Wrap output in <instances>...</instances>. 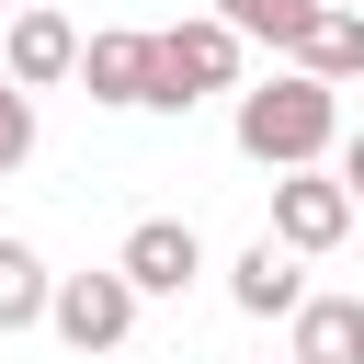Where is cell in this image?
Segmentation results:
<instances>
[{
  "label": "cell",
  "instance_id": "6da1fadb",
  "mask_svg": "<svg viewBox=\"0 0 364 364\" xmlns=\"http://www.w3.org/2000/svg\"><path fill=\"white\" fill-rule=\"evenodd\" d=\"M228 136H239V159H262V171H318L330 148H341V91L318 80V68H273V80H250L239 91V114H228Z\"/></svg>",
  "mask_w": 364,
  "mask_h": 364
},
{
  "label": "cell",
  "instance_id": "7a4b0ae2",
  "mask_svg": "<svg viewBox=\"0 0 364 364\" xmlns=\"http://www.w3.org/2000/svg\"><path fill=\"white\" fill-rule=\"evenodd\" d=\"M239 23L228 11H193V23H171L159 34V91H148V114H193L205 91H239Z\"/></svg>",
  "mask_w": 364,
  "mask_h": 364
},
{
  "label": "cell",
  "instance_id": "3957f363",
  "mask_svg": "<svg viewBox=\"0 0 364 364\" xmlns=\"http://www.w3.org/2000/svg\"><path fill=\"white\" fill-rule=\"evenodd\" d=\"M136 284H125V262H102V273H57V307H46V330L68 341V353H114L125 330H136Z\"/></svg>",
  "mask_w": 364,
  "mask_h": 364
},
{
  "label": "cell",
  "instance_id": "277c9868",
  "mask_svg": "<svg viewBox=\"0 0 364 364\" xmlns=\"http://www.w3.org/2000/svg\"><path fill=\"white\" fill-rule=\"evenodd\" d=\"M353 216H364V205H353V182H341V171H273V239H284V250H307V262H318V250H341V239H353Z\"/></svg>",
  "mask_w": 364,
  "mask_h": 364
},
{
  "label": "cell",
  "instance_id": "5b68a950",
  "mask_svg": "<svg viewBox=\"0 0 364 364\" xmlns=\"http://www.w3.org/2000/svg\"><path fill=\"white\" fill-rule=\"evenodd\" d=\"M80 91L114 102V114H148V91H159V34H136V23L80 34Z\"/></svg>",
  "mask_w": 364,
  "mask_h": 364
},
{
  "label": "cell",
  "instance_id": "8992f818",
  "mask_svg": "<svg viewBox=\"0 0 364 364\" xmlns=\"http://www.w3.org/2000/svg\"><path fill=\"white\" fill-rule=\"evenodd\" d=\"M114 262H125V284H136V296H182V284L205 273V239H193V216H136Z\"/></svg>",
  "mask_w": 364,
  "mask_h": 364
},
{
  "label": "cell",
  "instance_id": "52a82bcc",
  "mask_svg": "<svg viewBox=\"0 0 364 364\" xmlns=\"http://www.w3.org/2000/svg\"><path fill=\"white\" fill-rule=\"evenodd\" d=\"M228 307H239V318H296V307H307V250L250 239V250L228 262Z\"/></svg>",
  "mask_w": 364,
  "mask_h": 364
},
{
  "label": "cell",
  "instance_id": "ba28073f",
  "mask_svg": "<svg viewBox=\"0 0 364 364\" xmlns=\"http://www.w3.org/2000/svg\"><path fill=\"white\" fill-rule=\"evenodd\" d=\"M0 68H11L23 91H46V80H80V23H68L57 0L11 11V46H0Z\"/></svg>",
  "mask_w": 364,
  "mask_h": 364
},
{
  "label": "cell",
  "instance_id": "9c48e42d",
  "mask_svg": "<svg viewBox=\"0 0 364 364\" xmlns=\"http://www.w3.org/2000/svg\"><path fill=\"white\" fill-rule=\"evenodd\" d=\"M284 353L296 364H364V296H307Z\"/></svg>",
  "mask_w": 364,
  "mask_h": 364
},
{
  "label": "cell",
  "instance_id": "30bf717a",
  "mask_svg": "<svg viewBox=\"0 0 364 364\" xmlns=\"http://www.w3.org/2000/svg\"><path fill=\"white\" fill-rule=\"evenodd\" d=\"M296 68H318L330 91H341V80H364V11H353V0H330V11H318V34L296 46Z\"/></svg>",
  "mask_w": 364,
  "mask_h": 364
},
{
  "label": "cell",
  "instance_id": "8fae6325",
  "mask_svg": "<svg viewBox=\"0 0 364 364\" xmlns=\"http://www.w3.org/2000/svg\"><path fill=\"white\" fill-rule=\"evenodd\" d=\"M46 307H57V273H46L23 239H0V341H11V330H34Z\"/></svg>",
  "mask_w": 364,
  "mask_h": 364
},
{
  "label": "cell",
  "instance_id": "7c38bea8",
  "mask_svg": "<svg viewBox=\"0 0 364 364\" xmlns=\"http://www.w3.org/2000/svg\"><path fill=\"white\" fill-rule=\"evenodd\" d=\"M216 11H228V23L250 34V46H273V57H296V46L318 34V11H330V0H216Z\"/></svg>",
  "mask_w": 364,
  "mask_h": 364
},
{
  "label": "cell",
  "instance_id": "4fadbf2b",
  "mask_svg": "<svg viewBox=\"0 0 364 364\" xmlns=\"http://www.w3.org/2000/svg\"><path fill=\"white\" fill-rule=\"evenodd\" d=\"M23 159H34V91H23L11 68H0V182H11Z\"/></svg>",
  "mask_w": 364,
  "mask_h": 364
},
{
  "label": "cell",
  "instance_id": "5bb4252c",
  "mask_svg": "<svg viewBox=\"0 0 364 364\" xmlns=\"http://www.w3.org/2000/svg\"><path fill=\"white\" fill-rule=\"evenodd\" d=\"M341 182H353V205H364V136H341Z\"/></svg>",
  "mask_w": 364,
  "mask_h": 364
},
{
  "label": "cell",
  "instance_id": "9a60e30c",
  "mask_svg": "<svg viewBox=\"0 0 364 364\" xmlns=\"http://www.w3.org/2000/svg\"><path fill=\"white\" fill-rule=\"evenodd\" d=\"M11 11H34V0H11Z\"/></svg>",
  "mask_w": 364,
  "mask_h": 364
},
{
  "label": "cell",
  "instance_id": "2e32d148",
  "mask_svg": "<svg viewBox=\"0 0 364 364\" xmlns=\"http://www.w3.org/2000/svg\"><path fill=\"white\" fill-rule=\"evenodd\" d=\"M284 364H296V353H284Z\"/></svg>",
  "mask_w": 364,
  "mask_h": 364
},
{
  "label": "cell",
  "instance_id": "e0dca14e",
  "mask_svg": "<svg viewBox=\"0 0 364 364\" xmlns=\"http://www.w3.org/2000/svg\"><path fill=\"white\" fill-rule=\"evenodd\" d=\"M353 11H364V0H353Z\"/></svg>",
  "mask_w": 364,
  "mask_h": 364
}]
</instances>
